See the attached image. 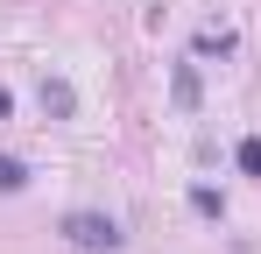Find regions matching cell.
Segmentation results:
<instances>
[{"instance_id": "cell-8", "label": "cell", "mask_w": 261, "mask_h": 254, "mask_svg": "<svg viewBox=\"0 0 261 254\" xmlns=\"http://www.w3.org/2000/svg\"><path fill=\"white\" fill-rule=\"evenodd\" d=\"M7 113H14V99H7V85H0V120H7Z\"/></svg>"}, {"instance_id": "cell-1", "label": "cell", "mask_w": 261, "mask_h": 254, "mask_svg": "<svg viewBox=\"0 0 261 254\" xmlns=\"http://www.w3.org/2000/svg\"><path fill=\"white\" fill-rule=\"evenodd\" d=\"M64 240L71 247H85V254H120V219H106V212H71L64 219Z\"/></svg>"}, {"instance_id": "cell-2", "label": "cell", "mask_w": 261, "mask_h": 254, "mask_svg": "<svg viewBox=\"0 0 261 254\" xmlns=\"http://www.w3.org/2000/svg\"><path fill=\"white\" fill-rule=\"evenodd\" d=\"M36 99H43L49 120H71V113H78V92H71L64 78H43V85H36Z\"/></svg>"}, {"instance_id": "cell-4", "label": "cell", "mask_w": 261, "mask_h": 254, "mask_svg": "<svg viewBox=\"0 0 261 254\" xmlns=\"http://www.w3.org/2000/svg\"><path fill=\"white\" fill-rule=\"evenodd\" d=\"M191 212L198 219H226V198H219L212 184H191Z\"/></svg>"}, {"instance_id": "cell-3", "label": "cell", "mask_w": 261, "mask_h": 254, "mask_svg": "<svg viewBox=\"0 0 261 254\" xmlns=\"http://www.w3.org/2000/svg\"><path fill=\"white\" fill-rule=\"evenodd\" d=\"M170 92H176V106H184V113H198V99H205V85H198V71H191V64H176Z\"/></svg>"}, {"instance_id": "cell-5", "label": "cell", "mask_w": 261, "mask_h": 254, "mask_svg": "<svg viewBox=\"0 0 261 254\" xmlns=\"http://www.w3.org/2000/svg\"><path fill=\"white\" fill-rule=\"evenodd\" d=\"M21 184H29V163H21V156H0V198L21 191Z\"/></svg>"}, {"instance_id": "cell-7", "label": "cell", "mask_w": 261, "mask_h": 254, "mask_svg": "<svg viewBox=\"0 0 261 254\" xmlns=\"http://www.w3.org/2000/svg\"><path fill=\"white\" fill-rule=\"evenodd\" d=\"M240 169H247V176H261V134H247V141H240Z\"/></svg>"}, {"instance_id": "cell-6", "label": "cell", "mask_w": 261, "mask_h": 254, "mask_svg": "<svg viewBox=\"0 0 261 254\" xmlns=\"http://www.w3.org/2000/svg\"><path fill=\"white\" fill-rule=\"evenodd\" d=\"M198 49H205V57H233V36H226V29H205Z\"/></svg>"}]
</instances>
